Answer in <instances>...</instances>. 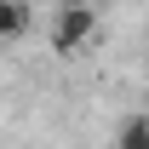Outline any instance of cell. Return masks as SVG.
Returning <instances> with one entry per match:
<instances>
[{
  "label": "cell",
  "mask_w": 149,
  "mask_h": 149,
  "mask_svg": "<svg viewBox=\"0 0 149 149\" xmlns=\"http://www.w3.org/2000/svg\"><path fill=\"white\" fill-rule=\"evenodd\" d=\"M97 35V6H57V23H52V46L57 52H74Z\"/></svg>",
  "instance_id": "1"
},
{
  "label": "cell",
  "mask_w": 149,
  "mask_h": 149,
  "mask_svg": "<svg viewBox=\"0 0 149 149\" xmlns=\"http://www.w3.org/2000/svg\"><path fill=\"white\" fill-rule=\"evenodd\" d=\"M29 29V6L23 0H0V40H17Z\"/></svg>",
  "instance_id": "2"
},
{
  "label": "cell",
  "mask_w": 149,
  "mask_h": 149,
  "mask_svg": "<svg viewBox=\"0 0 149 149\" xmlns=\"http://www.w3.org/2000/svg\"><path fill=\"white\" fill-rule=\"evenodd\" d=\"M115 149H149V120L143 115H126V120H120V143Z\"/></svg>",
  "instance_id": "3"
},
{
  "label": "cell",
  "mask_w": 149,
  "mask_h": 149,
  "mask_svg": "<svg viewBox=\"0 0 149 149\" xmlns=\"http://www.w3.org/2000/svg\"><path fill=\"white\" fill-rule=\"evenodd\" d=\"M57 6H97V0H57Z\"/></svg>",
  "instance_id": "4"
}]
</instances>
